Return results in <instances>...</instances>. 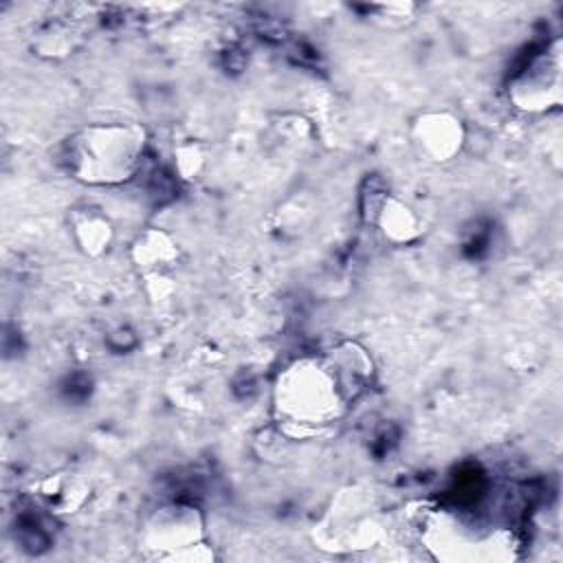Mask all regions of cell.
I'll use <instances>...</instances> for the list:
<instances>
[{
    "instance_id": "6da1fadb",
    "label": "cell",
    "mask_w": 563,
    "mask_h": 563,
    "mask_svg": "<svg viewBox=\"0 0 563 563\" xmlns=\"http://www.w3.org/2000/svg\"><path fill=\"white\" fill-rule=\"evenodd\" d=\"M374 361L356 341H341L321 354L290 361L275 378L273 409L290 440L341 420L369 389Z\"/></svg>"
},
{
    "instance_id": "7a4b0ae2",
    "label": "cell",
    "mask_w": 563,
    "mask_h": 563,
    "mask_svg": "<svg viewBox=\"0 0 563 563\" xmlns=\"http://www.w3.org/2000/svg\"><path fill=\"white\" fill-rule=\"evenodd\" d=\"M147 147V132L132 121H99L75 130L62 145L70 178L90 187H117L134 178Z\"/></svg>"
},
{
    "instance_id": "3957f363",
    "label": "cell",
    "mask_w": 563,
    "mask_h": 563,
    "mask_svg": "<svg viewBox=\"0 0 563 563\" xmlns=\"http://www.w3.org/2000/svg\"><path fill=\"white\" fill-rule=\"evenodd\" d=\"M139 543L145 556L156 561H209L213 552L205 543V519L196 506L183 501L161 504L141 521Z\"/></svg>"
},
{
    "instance_id": "277c9868",
    "label": "cell",
    "mask_w": 563,
    "mask_h": 563,
    "mask_svg": "<svg viewBox=\"0 0 563 563\" xmlns=\"http://www.w3.org/2000/svg\"><path fill=\"white\" fill-rule=\"evenodd\" d=\"M427 548L444 561H506L512 559L510 534L466 521L451 510H435L422 528Z\"/></svg>"
},
{
    "instance_id": "5b68a950",
    "label": "cell",
    "mask_w": 563,
    "mask_h": 563,
    "mask_svg": "<svg viewBox=\"0 0 563 563\" xmlns=\"http://www.w3.org/2000/svg\"><path fill=\"white\" fill-rule=\"evenodd\" d=\"M510 103L528 114L556 110L563 101V59L561 40L554 37L543 51L534 53L508 84Z\"/></svg>"
},
{
    "instance_id": "8992f818",
    "label": "cell",
    "mask_w": 563,
    "mask_h": 563,
    "mask_svg": "<svg viewBox=\"0 0 563 563\" xmlns=\"http://www.w3.org/2000/svg\"><path fill=\"white\" fill-rule=\"evenodd\" d=\"M409 141L420 158L449 163L462 152L466 128L462 119L449 110H424L411 121Z\"/></svg>"
},
{
    "instance_id": "52a82bcc",
    "label": "cell",
    "mask_w": 563,
    "mask_h": 563,
    "mask_svg": "<svg viewBox=\"0 0 563 563\" xmlns=\"http://www.w3.org/2000/svg\"><path fill=\"white\" fill-rule=\"evenodd\" d=\"M130 260L143 277L169 275L180 262V246L163 229H145L130 244Z\"/></svg>"
},
{
    "instance_id": "ba28073f",
    "label": "cell",
    "mask_w": 563,
    "mask_h": 563,
    "mask_svg": "<svg viewBox=\"0 0 563 563\" xmlns=\"http://www.w3.org/2000/svg\"><path fill=\"white\" fill-rule=\"evenodd\" d=\"M369 220L378 227L385 240L394 244H411L422 235L420 216L400 198L383 191L372 205Z\"/></svg>"
},
{
    "instance_id": "9c48e42d",
    "label": "cell",
    "mask_w": 563,
    "mask_h": 563,
    "mask_svg": "<svg viewBox=\"0 0 563 563\" xmlns=\"http://www.w3.org/2000/svg\"><path fill=\"white\" fill-rule=\"evenodd\" d=\"M68 227L70 235L77 244V249L88 257H101L110 251L114 240V227L112 220L92 205H79L73 207L68 213Z\"/></svg>"
},
{
    "instance_id": "30bf717a",
    "label": "cell",
    "mask_w": 563,
    "mask_h": 563,
    "mask_svg": "<svg viewBox=\"0 0 563 563\" xmlns=\"http://www.w3.org/2000/svg\"><path fill=\"white\" fill-rule=\"evenodd\" d=\"M75 33L70 26L64 24H48L44 31L37 33V51L40 55H68L73 51Z\"/></svg>"
},
{
    "instance_id": "8fae6325",
    "label": "cell",
    "mask_w": 563,
    "mask_h": 563,
    "mask_svg": "<svg viewBox=\"0 0 563 563\" xmlns=\"http://www.w3.org/2000/svg\"><path fill=\"white\" fill-rule=\"evenodd\" d=\"M174 165L183 178H196L205 165V150L196 141H187L174 150Z\"/></svg>"
},
{
    "instance_id": "7c38bea8",
    "label": "cell",
    "mask_w": 563,
    "mask_h": 563,
    "mask_svg": "<svg viewBox=\"0 0 563 563\" xmlns=\"http://www.w3.org/2000/svg\"><path fill=\"white\" fill-rule=\"evenodd\" d=\"M416 7L413 4H380V7H374V11H380L383 15V24L385 26H400L409 20V11H413Z\"/></svg>"
}]
</instances>
